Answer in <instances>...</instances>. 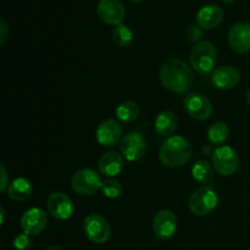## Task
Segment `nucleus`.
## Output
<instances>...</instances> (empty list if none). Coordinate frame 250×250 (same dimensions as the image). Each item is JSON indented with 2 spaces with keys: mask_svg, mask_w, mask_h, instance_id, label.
I'll use <instances>...</instances> for the list:
<instances>
[{
  "mask_svg": "<svg viewBox=\"0 0 250 250\" xmlns=\"http://www.w3.org/2000/svg\"><path fill=\"white\" fill-rule=\"evenodd\" d=\"M178 126V119L176 116L175 112L170 111V110H165L161 111L160 114L156 116L155 122H154V127L159 136L161 137H168L172 136L175 131L177 129Z\"/></svg>",
  "mask_w": 250,
  "mask_h": 250,
  "instance_id": "19",
  "label": "nucleus"
},
{
  "mask_svg": "<svg viewBox=\"0 0 250 250\" xmlns=\"http://www.w3.org/2000/svg\"><path fill=\"white\" fill-rule=\"evenodd\" d=\"M83 231L90 242L104 244L109 241L111 229L107 220L99 214H90L83 221Z\"/></svg>",
  "mask_w": 250,
  "mask_h": 250,
  "instance_id": "6",
  "label": "nucleus"
},
{
  "mask_svg": "<svg viewBox=\"0 0 250 250\" xmlns=\"http://www.w3.org/2000/svg\"><path fill=\"white\" fill-rule=\"evenodd\" d=\"M219 204V197L211 187H200L195 189L188 199V208L197 216H207L214 211Z\"/></svg>",
  "mask_w": 250,
  "mask_h": 250,
  "instance_id": "4",
  "label": "nucleus"
},
{
  "mask_svg": "<svg viewBox=\"0 0 250 250\" xmlns=\"http://www.w3.org/2000/svg\"><path fill=\"white\" fill-rule=\"evenodd\" d=\"M229 46L238 54H246L250 51V23L238 22L229 28L227 36Z\"/></svg>",
  "mask_w": 250,
  "mask_h": 250,
  "instance_id": "14",
  "label": "nucleus"
},
{
  "mask_svg": "<svg viewBox=\"0 0 250 250\" xmlns=\"http://www.w3.org/2000/svg\"><path fill=\"white\" fill-rule=\"evenodd\" d=\"M97 12L103 22L114 26L121 24L126 16V9L121 0H100Z\"/></svg>",
  "mask_w": 250,
  "mask_h": 250,
  "instance_id": "12",
  "label": "nucleus"
},
{
  "mask_svg": "<svg viewBox=\"0 0 250 250\" xmlns=\"http://www.w3.org/2000/svg\"><path fill=\"white\" fill-rule=\"evenodd\" d=\"M214 166L205 160H199L193 165L192 177L202 185H210L214 180Z\"/></svg>",
  "mask_w": 250,
  "mask_h": 250,
  "instance_id": "21",
  "label": "nucleus"
},
{
  "mask_svg": "<svg viewBox=\"0 0 250 250\" xmlns=\"http://www.w3.org/2000/svg\"><path fill=\"white\" fill-rule=\"evenodd\" d=\"M224 20V10L217 5H207L197 14V24L203 29H212Z\"/></svg>",
  "mask_w": 250,
  "mask_h": 250,
  "instance_id": "17",
  "label": "nucleus"
},
{
  "mask_svg": "<svg viewBox=\"0 0 250 250\" xmlns=\"http://www.w3.org/2000/svg\"><path fill=\"white\" fill-rule=\"evenodd\" d=\"M0 215H1V225L4 224V217H5V212H4V208H0Z\"/></svg>",
  "mask_w": 250,
  "mask_h": 250,
  "instance_id": "31",
  "label": "nucleus"
},
{
  "mask_svg": "<svg viewBox=\"0 0 250 250\" xmlns=\"http://www.w3.org/2000/svg\"><path fill=\"white\" fill-rule=\"evenodd\" d=\"M32 183L24 177L15 178L7 188V195L15 202H24L32 194Z\"/></svg>",
  "mask_w": 250,
  "mask_h": 250,
  "instance_id": "20",
  "label": "nucleus"
},
{
  "mask_svg": "<svg viewBox=\"0 0 250 250\" xmlns=\"http://www.w3.org/2000/svg\"><path fill=\"white\" fill-rule=\"evenodd\" d=\"M0 170H1V185H0V192L4 193L6 192V188H9V175H7V171L5 168L4 165L0 166Z\"/></svg>",
  "mask_w": 250,
  "mask_h": 250,
  "instance_id": "28",
  "label": "nucleus"
},
{
  "mask_svg": "<svg viewBox=\"0 0 250 250\" xmlns=\"http://www.w3.org/2000/svg\"><path fill=\"white\" fill-rule=\"evenodd\" d=\"M46 208H48L49 214L54 219L61 220V221L70 219L75 210L71 198L62 192L51 193L46 202Z\"/></svg>",
  "mask_w": 250,
  "mask_h": 250,
  "instance_id": "11",
  "label": "nucleus"
},
{
  "mask_svg": "<svg viewBox=\"0 0 250 250\" xmlns=\"http://www.w3.org/2000/svg\"><path fill=\"white\" fill-rule=\"evenodd\" d=\"M124 129L116 120H105L95 131V139L103 146H112L121 142Z\"/></svg>",
  "mask_w": 250,
  "mask_h": 250,
  "instance_id": "15",
  "label": "nucleus"
},
{
  "mask_svg": "<svg viewBox=\"0 0 250 250\" xmlns=\"http://www.w3.org/2000/svg\"><path fill=\"white\" fill-rule=\"evenodd\" d=\"M46 224H48V216L41 208H31L26 210L20 221L22 231L28 236L41 234L45 229Z\"/></svg>",
  "mask_w": 250,
  "mask_h": 250,
  "instance_id": "10",
  "label": "nucleus"
},
{
  "mask_svg": "<svg viewBox=\"0 0 250 250\" xmlns=\"http://www.w3.org/2000/svg\"><path fill=\"white\" fill-rule=\"evenodd\" d=\"M229 127L225 122H215L208 129V141L212 146H221L229 138Z\"/></svg>",
  "mask_w": 250,
  "mask_h": 250,
  "instance_id": "22",
  "label": "nucleus"
},
{
  "mask_svg": "<svg viewBox=\"0 0 250 250\" xmlns=\"http://www.w3.org/2000/svg\"><path fill=\"white\" fill-rule=\"evenodd\" d=\"M31 236L26 233H20L14 239L15 250H28L32 247V241L29 238Z\"/></svg>",
  "mask_w": 250,
  "mask_h": 250,
  "instance_id": "26",
  "label": "nucleus"
},
{
  "mask_svg": "<svg viewBox=\"0 0 250 250\" xmlns=\"http://www.w3.org/2000/svg\"><path fill=\"white\" fill-rule=\"evenodd\" d=\"M241 81V73L233 66H221L215 68L211 75V82L217 89H233Z\"/></svg>",
  "mask_w": 250,
  "mask_h": 250,
  "instance_id": "16",
  "label": "nucleus"
},
{
  "mask_svg": "<svg viewBox=\"0 0 250 250\" xmlns=\"http://www.w3.org/2000/svg\"><path fill=\"white\" fill-rule=\"evenodd\" d=\"M132 1H134V2H137V4H141V2H143V1H146V0H132Z\"/></svg>",
  "mask_w": 250,
  "mask_h": 250,
  "instance_id": "34",
  "label": "nucleus"
},
{
  "mask_svg": "<svg viewBox=\"0 0 250 250\" xmlns=\"http://www.w3.org/2000/svg\"><path fill=\"white\" fill-rule=\"evenodd\" d=\"M120 150L124 158L128 161L141 160L146 151V143L139 132H131L122 137Z\"/></svg>",
  "mask_w": 250,
  "mask_h": 250,
  "instance_id": "9",
  "label": "nucleus"
},
{
  "mask_svg": "<svg viewBox=\"0 0 250 250\" xmlns=\"http://www.w3.org/2000/svg\"><path fill=\"white\" fill-rule=\"evenodd\" d=\"M222 1L226 2V4H233V2L236 1V0H222Z\"/></svg>",
  "mask_w": 250,
  "mask_h": 250,
  "instance_id": "33",
  "label": "nucleus"
},
{
  "mask_svg": "<svg viewBox=\"0 0 250 250\" xmlns=\"http://www.w3.org/2000/svg\"><path fill=\"white\" fill-rule=\"evenodd\" d=\"M186 36H187V38L189 39L190 42H198L203 36V28H200L198 24L197 26L193 24V26H189L187 28V31H186Z\"/></svg>",
  "mask_w": 250,
  "mask_h": 250,
  "instance_id": "27",
  "label": "nucleus"
},
{
  "mask_svg": "<svg viewBox=\"0 0 250 250\" xmlns=\"http://www.w3.org/2000/svg\"><path fill=\"white\" fill-rule=\"evenodd\" d=\"M190 66L200 75H209L214 72L217 61V50L210 42H199L190 51Z\"/></svg>",
  "mask_w": 250,
  "mask_h": 250,
  "instance_id": "3",
  "label": "nucleus"
},
{
  "mask_svg": "<svg viewBox=\"0 0 250 250\" xmlns=\"http://www.w3.org/2000/svg\"><path fill=\"white\" fill-rule=\"evenodd\" d=\"M102 180L92 168L78 170L71 178V187L80 195H93L102 188Z\"/></svg>",
  "mask_w": 250,
  "mask_h": 250,
  "instance_id": "7",
  "label": "nucleus"
},
{
  "mask_svg": "<svg viewBox=\"0 0 250 250\" xmlns=\"http://www.w3.org/2000/svg\"><path fill=\"white\" fill-rule=\"evenodd\" d=\"M193 146L188 139L182 136H171L166 138L159 151V159L166 167H180L189 161Z\"/></svg>",
  "mask_w": 250,
  "mask_h": 250,
  "instance_id": "2",
  "label": "nucleus"
},
{
  "mask_svg": "<svg viewBox=\"0 0 250 250\" xmlns=\"http://www.w3.org/2000/svg\"><path fill=\"white\" fill-rule=\"evenodd\" d=\"M112 39L120 48H127L133 41V32L128 26L121 23L115 27L114 32H112Z\"/></svg>",
  "mask_w": 250,
  "mask_h": 250,
  "instance_id": "24",
  "label": "nucleus"
},
{
  "mask_svg": "<svg viewBox=\"0 0 250 250\" xmlns=\"http://www.w3.org/2000/svg\"><path fill=\"white\" fill-rule=\"evenodd\" d=\"M102 192L109 199H115V198H119L120 195L124 192V187H122L121 182L115 178H107L103 182L102 185Z\"/></svg>",
  "mask_w": 250,
  "mask_h": 250,
  "instance_id": "25",
  "label": "nucleus"
},
{
  "mask_svg": "<svg viewBox=\"0 0 250 250\" xmlns=\"http://www.w3.org/2000/svg\"><path fill=\"white\" fill-rule=\"evenodd\" d=\"M7 34H9V28H7V24L5 22L4 19L0 20V44L4 45L5 42L7 39Z\"/></svg>",
  "mask_w": 250,
  "mask_h": 250,
  "instance_id": "29",
  "label": "nucleus"
},
{
  "mask_svg": "<svg viewBox=\"0 0 250 250\" xmlns=\"http://www.w3.org/2000/svg\"><path fill=\"white\" fill-rule=\"evenodd\" d=\"M153 229L158 238H171L177 231V217L171 210H160L153 219Z\"/></svg>",
  "mask_w": 250,
  "mask_h": 250,
  "instance_id": "13",
  "label": "nucleus"
},
{
  "mask_svg": "<svg viewBox=\"0 0 250 250\" xmlns=\"http://www.w3.org/2000/svg\"><path fill=\"white\" fill-rule=\"evenodd\" d=\"M139 115V106L137 103L134 102H124L116 107V116L120 121L126 122H133L137 120Z\"/></svg>",
  "mask_w": 250,
  "mask_h": 250,
  "instance_id": "23",
  "label": "nucleus"
},
{
  "mask_svg": "<svg viewBox=\"0 0 250 250\" xmlns=\"http://www.w3.org/2000/svg\"><path fill=\"white\" fill-rule=\"evenodd\" d=\"M185 110L192 119L205 121L212 114V105L205 95L200 93H190L185 98Z\"/></svg>",
  "mask_w": 250,
  "mask_h": 250,
  "instance_id": "8",
  "label": "nucleus"
},
{
  "mask_svg": "<svg viewBox=\"0 0 250 250\" xmlns=\"http://www.w3.org/2000/svg\"><path fill=\"white\" fill-rule=\"evenodd\" d=\"M247 99H248V103H249V105H250V89H249V92H248V95H247Z\"/></svg>",
  "mask_w": 250,
  "mask_h": 250,
  "instance_id": "35",
  "label": "nucleus"
},
{
  "mask_svg": "<svg viewBox=\"0 0 250 250\" xmlns=\"http://www.w3.org/2000/svg\"><path fill=\"white\" fill-rule=\"evenodd\" d=\"M212 166L215 171L222 176H232L239 167V158L237 151L229 146L216 148L212 154Z\"/></svg>",
  "mask_w": 250,
  "mask_h": 250,
  "instance_id": "5",
  "label": "nucleus"
},
{
  "mask_svg": "<svg viewBox=\"0 0 250 250\" xmlns=\"http://www.w3.org/2000/svg\"><path fill=\"white\" fill-rule=\"evenodd\" d=\"M45 250H61V249L56 246H49V247H46Z\"/></svg>",
  "mask_w": 250,
  "mask_h": 250,
  "instance_id": "32",
  "label": "nucleus"
},
{
  "mask_svg": "<svg viewBox=\"0 0 250 250\" xmlns=\"http://www.w3.org/2000/svg\"><path fill=\"white\" fill-rule=\"evenodd\" d=\"M98 167H99L102 175L109 178H114L122 171L124 158L117 151H107V153L103 154L102 158L99 159Z\"/></svg>",
  "mask_w": 250,
  "mask_h": 250,
  "instance_id": "18",
  "label": "nucleus"
},
{
  "mask_svg": "<svg viewBox=\"0 0 250 250\" xmlns=\"http://www.w3.org/2000/svg\"><path fill=\"white\" fill-rule=\"evenodd\" d=\"M160 82L166 89L177 94L189 90L194 82L193 70L181 59H168L159 70Z\"/></svg>",
  "mask_w": 250,
  "mask_h": 250,
  "instance_id": "1",
  "label": "nucleus"
},
{
  "mask_svg": "<svg viewBox=\"0 0 250 250\" xmlns=\"http://www.w3.org/2000/svg\"><path fill=\"white\" fill-rule=\"evenodd\" d=\"M203 153L208 154V155H211V156H212V154H214V151L211 150V148H210V146H204V148H203Z\"/></svg>",
  "mask_w": 250,
  "mask_h": 250,
  "instance_id": "30",
  "label": "nucleus"
}]
</instances>
